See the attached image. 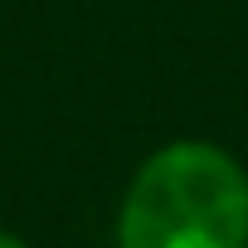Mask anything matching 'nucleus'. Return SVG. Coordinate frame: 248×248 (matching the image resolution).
I'll return each mask as SVG.
<instances>
[{"label":"nucleus","instance_id":"obj_1","mask_svg":"<svg viewBox=\"0 0 248 248\" xmlns=\"http://www.w3.org/2000/svg\"><path fill=\"white\" fill-rule=\"evenodd\" d=\"M117 248H248V170L214 141H166L127 180Z\"/></svg>","mask_w":248,"mask_h":248},{"label":"nucleus","instance_id":"obj_2","mask_svg":"<svg viewBox=\"0 0 248 248\" xmlns=\"http://www.w3.org/2000/svg\"><path fill=\"white\" fill-rule=\"evenodd\" d=\"M0 248H30L20 233H10V229H0Z\"/></svg>","mask_w":248,"mask_h":248}]
</instances>
